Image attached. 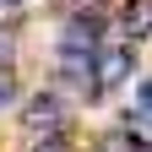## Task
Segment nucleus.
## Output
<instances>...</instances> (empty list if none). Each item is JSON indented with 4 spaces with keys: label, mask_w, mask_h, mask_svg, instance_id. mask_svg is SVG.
I'll return each instance as SVG.
<instances>
[{
    "label": "nucleus",
    "mask_w": 152,
    "mask_h": 152,
    "mask_svg": "<svg viewBox=\"0 0 152 152\" xmlns=\"http://www.w3.org/2000/svg\"><path fill=\"white\" fill-rule=\"evenodd\" d=\"M130 71H136V54L130 49H92V87L98 92H114Z\"/></svg>",
    "instance_id": "obj_1"
},
{
    "label": "nucleus",
    "mask_w": 152,
    "mask_h": 152,
    "mask_svg": "<svg viewBox=\"0 0 152 152\" xmlns=\"http://www.w3.org/2000/svg\"><path fill=\"white\" fill-rule=\"evenodd\" d=\"M125 27L130 33H152V0H125Z\"/></svg>",
    "instance_id": "obj_3"
},
{
    "label": "nucleus",
    "mask_w": 152,
    "mask_h": 152,
    "mask_svg": "<svg viewBox=\"0 0 152 152\" xmlns=\"http://www.w3.org/2000/svg\"><path fill=\"white\" fill-rule=\"evenodd\" d=\"M27 152H71V141L60 136V130H49V136H33V147Z\"/></svg>",
    "instance_id": "obj_4"
},
{
    "label": "nucleus",
    "mask_w": 152,
    "mask_h": 152,
    "mask_svg": "<svg viewBox=\"0 0 152 152\" xmlns=\"http://www.w3.org/2000/svg\"><path fill=\"white\" fill-rule=\"evenodd\" d=\"M22 125L33 130V136H49V130H60V92H38V98H27Z\"/></svg>",
    "instance_id": "obj_2"
},
{
    "label": "nucleus",
    "mask_w": 152,
    "mask_h": 152,
    "mask_svg": "<svg viewBox=\"0 0 152 152\" xmlns=\"http://www.w3.org/2000/svg\"><path fill=\"white\" fill-rule=\"evenodd\" d=\"M16 98V71H6V65H0V109H6Z\"/></svg>",
    "instance_id": "obj_5"
}]
</instances>
